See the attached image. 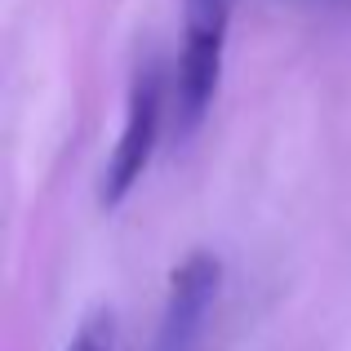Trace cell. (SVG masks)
<instances>
[{
	"label": "cell",
	"mask_w": 351,
	"mask_h": 351,
	"mask_svg": "<svg viewBox=\"0 0 351 351\" xmlns=\"http://www.w3.org/2000/svg\"><path fill=\"white\" fill-rule=\"evenodd\" d=\"M232 5L236 0H182L187 32H182L178 67H173V134L178 138L196 134L218 98Z\"/></svg>",
	"instance_id": "obj_1"
},
{
	"label": "cell",
	"mask_w": 351,
	"mask_h": 351,
	"mask_svg": "<svg viewBox=\"0 0 351 351\" xmlns=\"http://www.w3.org/2000/svg\"><path fill=\"white\" fill-rule=\"evenodd\" d=\"M160 116H165V71L160 62H143L129 80V98H125V125H120V143L103 169V187L98 200L103 209L125 205V196L138 187V178L147 173L160 138Z\"/></svg>",
	"instance_id": "obj_2"
},
{
	"label": "cell",
	"mask_w": 351,
	"mask_h": 351,
	"mask_svg": "<svg viewBox=\"0 0 351 351\" xmlns=\"http://www.w3.org/2000/svg\"><path fill=\"white\" fill-rule=\"evenodd\" d=\"M218 280H223V263H218L214 254H205V249L187 254L178 267H173L156 351H191L196 347V338L205 334L209 311H214Z\"/></svg>",
	"instance_id": "obj_3"
},
{
	"label": "cell",
	"mask_w": 351,
	"mask_h": 351,
	"mask_svg": "<svg viewBox=\"0 0 351 351\" xmlns=\"http://www.w3.org/2000/svg\"><path fill=\"white\" fill-rule=\"evenodd\" d=\"M67 351H116V316L107 307L89 311V316L80 320V329L71 334Z\"/></svg>",
	"instance_id": "obj_4"
}]
</instances>
